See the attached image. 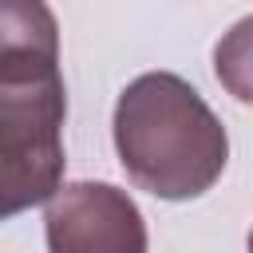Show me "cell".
I'll use <instances>...</instances> for the list:
<instances>
[{
    "instance_id": "obj_1",
    "label": "cell",
    "mask_w": 253,
    "mask_h": 253,
    "mask_svg": "<svg viewBox=\"0 0 253 253\" xmlns=\"http://www.w3.org/2000/svg\"><path fill=\"white\" fill-rule=\"evenodd\" d=\"M67 87L59 75V28L47 4L0 8V213L47 206L63 190Z\"/></svg>"
},
{
    "instance_id": "obj_2",
    "label": "cell",
    "mask_w": 253,
    "mask_h": 253,
    "mask_svg": "<svg viewBox=\"0 0 253 253\" xmlns=\"http://www.w3.org/2000/svg\"><path fill=\"white\" fill-rule=\"evenodd\" d=\"M111 134L126 178L162 202H190L206 194L229 162V134L221 119L198 87L174 71H146L130 79L115 99Z\"/></svg>"
},
{
    "instance_id": "obj_3",
    "label": "cell",
    "mask_w": 253,
    "mask_h": 253,
    "mask_svg": "<svg viewBox=\"0 0 253 253\" xmlns=\"http://www.w3.org/2000/svg\"><path fill=\"white\" fill-rule=\"evenodd\" d=\"M47 253H146L138 202L111 182H67L43 206Z\"/></svg>"
},
{
    "instance_id": "obj_4",
    "label": "cell",
    "mask_w": 253,
    "mask_h": 253,
    "mask_svg": "<svg viewBox=\"0 0 253 253\" xmlns=\"http://www.w3.org/2000/svg\"><path fill=\"white\" fill-rule=\"evenodd\" d=\"M217 83L245 107H253V16H241L213 47Z\"/></svg>"
},
{
    "instance_id": "obj_5",
    "label": "cell",
    "mask_w": 253,
    "mask_h": 253,
    "mask_svg": "<svg viewBox=\"0 0 253 253\" xmlns=\"http://www.w3.org/2000/svg\"><path fill=\"white\" fill-rule=\"evenodd\" d=\"M245 249H249V253H253V229H249V237H245Z\"/></svg>"
}]
</instances>
